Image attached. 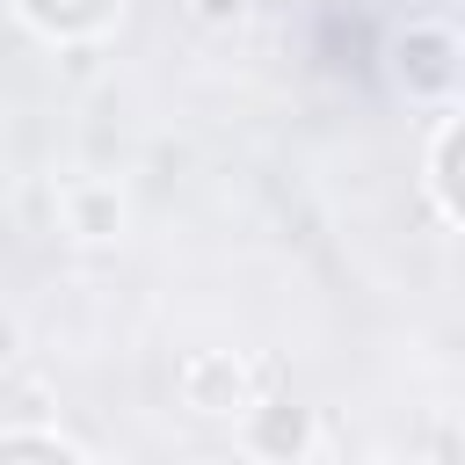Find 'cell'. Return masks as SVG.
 I'll return each instance as SVG.
<instances>
[{"instance_id": "6da1fadb", "label": "cell", "mask_w": 465, "mask_h": 465, "mask_svg": "<svg viewBox=\"0 0 465 465\" xmlns=\"http://www.w3.org/2000/svg\"><path fill=\"white\" fill-rule=\"evenodd\" d=\"M305 443H312V414H305L298 400H262V407H247V450H254V458L298 465Z\"/></svg>"}, {"instance_id": "7a4b0ae2", "label": "cell", "mask_w": 465, "mask_h": 465, "mask_svg": "<svg viewBox=\"0 0 465 465\" xmlns=\"http://www.w3.org/2000/svg\"><path fill=\"white\" fill-rule=\"evenodd\" d=\"M182 392H189L196 414H232V407H247V378H240L232 356H189V363H182Z\"/></svg>"}, {"instance_id": "3957f363", "label": "cell", "mask_w": 465, "mask_h": 465, "mask_svg": "<svg viewBox=\"0 0 465 465\" xmlns=\"http://www.w3.org/2000/svg\"><path fill=\"white\" fill-rule=\"evenodd\" d=\"M65 211H73V232H80V240H116V225H124V196L102 189V182L65 189Z\"/></svg>"}, {"instance_id": "277c9868", "label": "cell", "mask_w": 465, "mask_h": 465, "mask_svg": "<svg viewBox=\"0 0 465 465\" xmlns=\"http://www.w3.org/2000/svg\"><path fill=\"white\" fill-rule=\"evenodd\" d=\"M450 160H458V116L436 124V153H429V196H436L443 225H458V174H450Z\"/></svg>"}, {"instance_id": "5b68a950", "label": "cell", "mask_w": 465, "mask_h": 465, "mask_svg": "<svg viewBox=\"0 0 465 465\" xmlns=\"http://www.w3.org/2000/svg\"><path fill=\"white\" fill-rule=\"evenodd\" d=\"M196 15H203V22H240L247 0H196Z\"/></svg>"}, {"instance_id": "8992f818", "label": "cell", "mask_w": 465, "mask_h": 465, "mask_svg": "<svg viewBox=\"0 0 465 465\" xmlns=\"http://www.w3.org/2000/svg\"><path fill=\"white\" fill-rule=\"evenodd\" d=\"M341 465H378V458H341Z\"/></svg>"}]
</instances>
